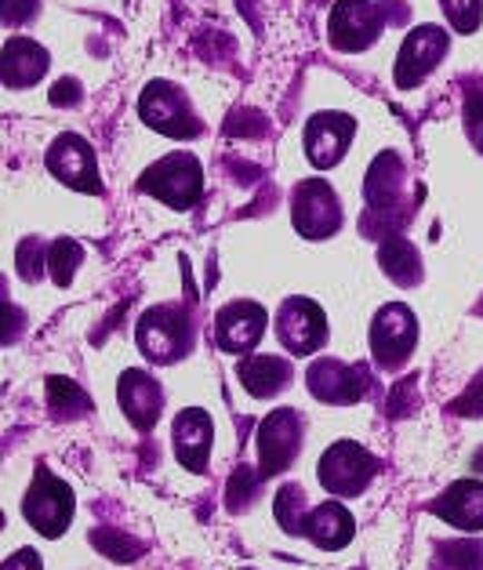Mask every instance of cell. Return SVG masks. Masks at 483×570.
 Segmentation results:
<instances>
[{
  "label": "cell",
  "instance_id": "cell-12",
  "mask_svg": "<svg viewBox=\"0 0 483 570\" xmlns=\"http://www.w3.org/2000/svg\"><path fill=\"white\" fill-rule=\"evenodd\" d=\"M48 171L59 178L62 186L77 193H102L99 164H95V149L88 138L80 135H59L48 149Z\"/></svg>",
  "mask_w": 483,
  "mask_h": 570
},
{
  "label": "cell",
  "instance_id": "cell-17",
  "mask_svg": "<svg viewBox=\"0 0 483 570\" xmlns=\"http://www.w3.org/2000/svg\"><path fill=\"white\" fill-rule=\"evenodd\" d=\"M211 436H215L211 414L200 407H186L171 425V443H175L178 462L189 472H204L207 458H211Z\"/></svg>",
  "mask_w": 483,
  "mask_h": 570
},
{
  "label": "cell",
  "instance_id": "cell-22",
  "mask_svg": "<svg viewBox=\"0 0 483 570\" xmlns=\"http://www.w3.org/2000/svg\"><path fill=\"white\" fill-rule=\"evenodd\" d=\"M378 262L385 276H390L393 284L400 287H414L422 281V262H418V252L404 240V236H385L378 244Z\"/></svg>",
  "mask_w": 483,
  "mask_h": 570
},
{
  "label": "cell",
  "instance_id": "cell-18",
  "mask_svg": "<svg viewBox=\"0 0 483 570\" xmlns=\"http://www.w3.org/2000/svg\"><path fill=\"white\" fill-rule=\"evenodd\" d=\"M440 520H447L459 531H483V483L480 480H459L430 505Z\"/></svg>",
  "mask_w": 483,
  "mask_h": 570
},
{
  "label": "cell",
  "instance_id": "cell-24",
  "mask_svg": "<svg viewBox=\"0 0 483 570\" xmlns=\"http://www.w3.org/2000/svg\"><path fill=\"white\" fill-rule=\"evenodd\" d=\"M276 523L284 527L287 534H302V527H306V517H309V505H306V494H302L298 483H284L280 494H276Z\"/></svg>",
  "mask_w": 483,
  "mask_h": 570
},
{
  "label": "cell",
  "instance_id": "cell-2",
  "mask_svg": "<svg viewBox=\"0 0 483 570\" xmlns=\"http://www.w3.org/2000/svg\"><path fill=\"white\" fill-rule=\"evenodd\" d=\"M138 189L175 207V212H189L204 197V168L193 153H171L154 168H146V175L138 178Z\"/></svg>",
  "mask_w": 483,
  "mask_h": 570
},
{
  "label": "cell",
  "instance_id": "cell-32",
  "mask_svg": "<svg viewBox=\"0 0 483 570\" xmlns=\"http://www.w3.org/2000/svg\"><path fill=\"white\" fill-rule=\"evenodd\" d=\"M40 266H48V247H40L37 240H26L19 247V269H22L26 281H37Z\"/></svg>",
  "mask_w": 483,
  "mask_h": 570
},
{
  "label": "cell",
  "instance_id": "cell-35",
  "mask_svg": "<svg viewBox=\"0 0 483 570\" xmlns=\"http://www.w3.org/2000/svg\"><path fill=\"white\" fill-rule=\"evenodd\" d=\"M0 570H40V556L33 549H19L16 556H8Z\"/></svg>",
  "mask_w": 483,
  "mask_h": 570
},
{
  "label": "cell",
  "instance_id": "cell-20",
  "mask_svg": "<svg viewBox=\"0 0 483 570\" xmlns=\"http://www.w3.org/2000/svg\"><path fill=\"white\" fill-rule=\"evenodd\" d=\"M353 531H356V520L349 517V509H345L342 502H324V505L309 509L306 527H302V534L327 552L349 546Z\"/></svg>",
  "mask_w": 483,
  "mask_h": 570
},
{
  "label": "cell",
  "instance_id": "cell-11",
  "mask_svg": "<svg viewBox=\"0 0 483 570\" xmlns=\"http://www.w3.org/2000/svg\"><path fill=\"white\" fill-rule=\"evenodd\" d=\"M447 48H451V40L440 26H418V30H411L396 55V88H404V91L418 88L422 80L444 62Z\"/></svg>",
  "mask_w": 483,
  "mask_h": 570
},
{
  "label": "cell",
  "instance_id": "cell-16",
  "mask_svg": "<svg viewBox=\"0 0 483 570\" xmlns=\"http://www.w3.org/2000/svg\"><path fill=\"white\" fill-rule=\"evenodd\" d=\"M117 400H120V411L128 414V422L138 429V433H149L157 425L160 411H164V389L154 374L146 371H124L120 374V385H117Z\"/></svg>",
  "mask_w": 483,
  "mask_h": 570
},
{
  "label": "cell",
  "instance_id": "cell-7",
  "mask_svg": "<svg viewBox=\"0 0 483 570\" xmlns=\"http://www.w3.org/2000/svg\"><path fill=\"white\" fill-rule=\"evenodd\" d=\"M292 218H295V229L306 236V240H327V236L338 233L342 226V204L335 197V189L321 183V178L298 183L292 193Z\"/></svg>",
  "mask_w": 483,
  "mask_h": 570
},
{
  "label": "cell",
  "instance_id": "cell-13",
  "mask_svg": "<svg viewBox=\"0 0 483 570\" xmlns=\"http://www.w3.org/2000/svg\"><path fill=\"white\" fill-rule=\"evenodd\" d=\"M266 309L258 302H229L215 316V342L223 353H252L266 335Z\"/></svg>",
  "mask_w": 483,
  "mask_h": 570
},
{
  "label": "cell",
  "instance_id": "cell-10",
  "mask_svg": "<svg viewBox=\"0 0 483 570\" xmlns=\"http://www.w3.org/2000/svg\"><path fill=\"white\" fill-rule=\"evenodd\" d=\"M276 335L292 356H313L327 342V316L313 298H287L276 313Z\"/></svg>",
  "mask_w": 483,
  "mask_h": 570
},
{
  "label": "cell",
  "instance_id": "cell-4",
  "mask_svg": "<svg viewBox=\"0 0 483 570\" xmlns=\"http://www.w3.org/2000/svg\"><path fill=\"white\" fill-rule=\"evenodd\" d=\"M73 491H69V483L51 476L48 469H37L33 476V487L26 491V502H22V517L30 520V527L37 534L45 538H59L66 534L69 520H73Z\"/></svg>",
  "mask_w": 483,
  "mask_h": 570
},
{
  "label": "cell",
  "instance_id": "cell-3",
  "mask_svg": "<svg viewBox=\"0 0 483 570\" xmlns=\"http://www.w3.org/2000/svg\"><path fill=\"white\" fill-rule=\"evenodd\" d=\"M375 472H378L375 454L364 451L361 443H353V440H338L324 451L321 465H316V480H321V487L327 494L356 498L371 487Z\"/></svg>",
  "mask_w": 483,
  "mask_h": 570
},
{
  "label": "cell",
  "instance_id": "cell-5",
  "mask_svg": "<svg viewBox=\"0 0 483 570\" xmlns=\"http://www.w3.org/2000/svg\"><path fill=\"white\" fill-rule=\"evenodd\" d=\"M418 345V320L404 302L382 305L375 324H371V356L385 371H396L407 364V356Z\"/></svg>",
  "mask_w": 483,
  "mask_h": 570
},
{
  "label": "cell",
  "instance_id": "cell-6",
  "mask_svg": "<svg viewBox=\"0 0 483 570\" xmlns=\"http://www.w3.org/2000/svg\"><path fill=\"white\" fill-rule=\"evenodd\" d=\"M138 114H142L149 128L168 135V138H197L204 131L189 99L183 95V88H175L171 80H154V85H146L142 99H138Z\"/></svg>",
  "mask_w": 483,
  "mask_h": 570
},
{
  "label": "cell",
  "instance_id": "cell-14",
  "mask_svg": "<svg viewBox=\"0 0 483 570\" xmlns=\"http://www.w3.org/2000/svg\"><path fill=\"white\" fill-rule=\"evenodd\" d=\"M353 131H356L353 117L335 114V109L316 114L306 124V135H302V142H306V157H309L313 168L327 171V168H335V164H342L345 149H349V142H353Z\"/></svg>",
  "mask_w": 483,
  "mask_h": 570
},
{
  "label": "cell",
  "instance_id": "cell-9",
  "mask_svg": "<svg viewBox=\"0 0 483 570\" xmlns=\"http://www.w3.org/2000/svg\"><path fill=\"white\" fill-rule=\"evenodd\" d=\"M302 451V414L292 407H280L266 414L258 425V472L262 476H276L295 462Z\"/></svg>",
  "mask_w": 483,
  "mask_h": 570
},
{
  "label": "cell",
  "instance_id": "cell-8",
  "mask_svg": "<svg viewBox=\"0 0 483 570\" xmlns=\"http://www.w3.org/2000/svg\"><path fill=\"white\" fill-rule=\"evenodd\" d=\"M385 30V11L371 0H338L331 8L327 37L338 51H364L371 48Z\"/></svg>",
  "mask_w": 483,
  "mask_h": 570
},
{
  "label": "cell",
  "instance_id": "cell-26",
  "mask_svg": "<svg viewBox=\"0 0 483 570\" xmlns=\"http://www.w3.org/2000/svg\"><path fill=\"white\" fill-rule=\"evenodd\" d=\"M440 560L451 570H483V541H440Z\"/></svg>",
  "mask_w": 483,
  "mask_h": 570
},
{
  "label": "cell",
  "instance_id": "cell-28",
  "mask_svg": "<svg viewBox=\"0 0 483 570\" xmlns=\"http://www.w3.org/2000/svg\"><path fill=\"white\" fill-rule=\"evenodd\" d=\"M462 114H465V135H469V142H473L476 153H483V88L480 85H469L465 88Z\"/></svg>",
  "mask_w": 483,
  "mask_h": 570
},
{
  "label": "cell",
  "instance_id": "cell-1",
  "mask_svg": "<svg viewBox=\"0 0 483 570\" xmlns=\"http://www.w3.org/2000/svg\"><path fill=\"white\" fill-rule=\"evenodd\" d=\"M138 350L154 364H175L193 350V316L186 305H154L138 320Z\"/></svg>",
  "mask_w": 483,
  "mask_h": 570
},
{
  "label": "cell",
  "instance_id": "cell-23",
  "mask_svg": "<svg viewBox=\"0 0 483 570\" xmlns=\"http://www.w3.org/2000/svg\"><path fill=\"white\" fill-rule=\"evenodd\" d=\"M48 407L55 411V419H80L85 411H91L88 393L69 379H48Z\"/></svg>",
  "mask_w": 483,
  "mask_h": 570
},
{
  "label": "cell",
  "instance_id": "cell-36",
  "mask_svg": "<svg viewBox=\"0 0 483 570\" xmlns=\"http://www.w3.org/2000/svg\"><path fill=\"white\" fill-rule=\"evenodd\" d=\"M480 316H483V302H480Z\"/></svg>",
  "mask_w": 483,
  "mask_h": 570
},
{
  "label": "cell",
  "instance_id": "cell-19",
  "mask_svg": "<svg viewBox=\"0 0 483 570\" xmlns=\"http://www.w3.org/2000/svg\"><path fill=\"white\" fill-rule=\"evenodd\" d=\"M0 73L8 88H30L48 73V51L30 37H11L0 55Z\"/></svg>",
  "mask_w": 483,
  "mask_h": 570
},
{
  "label": "cell",
  "instance_id": "cell-15",
  "mask_svg": "<svg viewBox=\"0 0 483 570\" xmlns=\"http://www.w3.org/2000/svg\"><path fill=\"white\" fill-rule=\"evenodd\" d=\"M309 393L324 403H356L367 393V371L356 364H342V360L321 356L309 364Z\"/></svg>",
  "mask_w": 483,
  "mask_h": 570
},
{
  "label": "cell",
  "instance_id": "cell-34",
  "mask_svg": "<svg viewBox=\"0 0 483 570\" xmlns=\"http://www.w3.org/2000/svg\"><path fill=\"white\" fill-rule=\"evenodd\" d=\"M80 95H85V88H80V80L62 77L59 85L51 88V102H55V106H77V102H80Z\"/></svg>",
  "mask_w": 483,
  "mask_h": 570
},
{
  "label": "cell",
  "instance_id": "cell-33",
  "mask_svg": "<svg viewBox=\"0 0 483 570\" xmlns=\"http://www.w3.org/2000/svg\"><path fill=\"white\" fill-rule=\"evenodd\" d=\"M40 0H4V8H0V16H4L8 26H22L37 16Z\"/></svg>",
  "mask_w": 483,
  "mask_h": 570
},
{
  "label": "cell",
  "instance_id": "cell-21",
  "mask_svg": "<svg viewBox=\"0 0 483 570\" xmlns=\"http://www.w3.org/2000/svg\"><path fill=\"white\" fill-rule=\"evenodd\" d=\"M237 379H240V385L252 396L269 400V396L280 393L287 382H292V360L266 356V353H262V356H247V360H240Z\"/></svg>",
  "mask_w": 483,
  "mask_h": 570
},
{
  "label": "cell",
  "instance_id": "cell-31",
  "mask_svg": "<svg viewBox=\"0 0 483 570\" xmlns=\"http://www.w3.org/2000/svg\"><path fill=\"white\" fill-rule=\"evenodd\" d=\"M454 414H465V419H483V371L473 379V385L451 403Z\"/></svg>",
  "mask_w": 483,
  "mask_h": 570
},
{
  "label": "cell",
  "instance_id": "cell-27",
  "mask_svg": "<svg viewBox=\"0 0 483 570\" xmlns=\"http://www.w3.org/2000/svg\"><path fill=\"white\" fill-rule=\"evenodd\" d=\"M262 480H266V476H262L258 469H247V465L233 472V480H229V509L233 512H244L247 505H252Z\"/></svg>",
  "mask_w": 483,
  "mask_h": 570
},
{
  "label": "cell",
  "instance_id": "cell-25",
  "mask_svg": "<svg viewBox=\"0 0 483 570\" xmlns=\"http://www.w3.org/2000/svg\"><path fill=\"white\" fill-rule=\"evenodd\" d=\"M80 258H85V247L73 244V240H55L48 247V269H51V281L66 287L73 281V269L80 266Z\"/></svg>",
  "mask_w": 483,
  "mask_h": 570
},
{
  "label": "cell",
  "instance_id": "cell-30",
  "mask_svg": "<svg viewBox=\"0 0 483 570\" xmlns=\"http://www.w3.org/2000/svg\"><path fill=\"white\" fill-rule=\"evenodd\" d=\"M95 546H99L106 556H114V560H135L138 556V541L124 538L117 531H95Z\"/></svg>",
  "mask_w": 483,
  "mask_h": 570
},
{
  "label": "cell",
  "instance_id": "cell-29",
  "mask_svg": "<svg viewBox=\"0 0 483 570\" xmlns=\"http://www.w3.org/2000/svg\"><path fill=\"white\" fill-rule=\"evenodd\" d=\"M444 4V16L459 33H476L480 30V16H483V0H440Z\"/></svg>",
  "mask_w": 483,
  "mask_h": 570
}]
</instances>
